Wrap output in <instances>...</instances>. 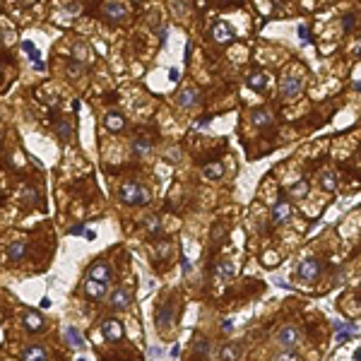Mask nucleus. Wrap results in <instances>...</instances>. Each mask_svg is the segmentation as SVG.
<instances>
[{"label": "nucleus", "mask_w": 361, "mask_h": 361, "mask_svg": "<svg viewBox=\"0 0 361 361\" xmlns=\"http://www.w3.org/2000/svg\"><path fill=\"white\" fill-rule=\"evenodd\" d=\"M63 340H65V344H68V347H73V349H84V347H87V344H84L82 333H80L75 325H65Z\"/></svg>", "instance_id": "9d476101"}, {"label": "nucleus", "mask_w": 361, "mask_h": 361, "mask_svg": "<svg viewBox=\"0 0 361 361\" xmlns=\"http://www.w3.org/2000/svg\"><path fill=\"white\" fill-rule=\"evenodd\" d=\"M24 253H27V246L24 243H10L8 246V258L12 262H19V260L24 258Z\"/></svg>", "instance_id": "5701e85b"}, {"label": "nucleus", "mask_w": 361, "mask_h": 361, "mask_svg": "<svg viewBox=\"0 0 361 361\" xmlns=\"http://www.w3.org/2000/svg\"><path fill=\"white\" fill-rule=\"evenodd\" d=\"M299 342H301V330L297 325H284L277 333V344L284 352H291L294 347H299Z\"/></svg>", "instance_id": "20e7f679"}, {"label": "nucleus", "mask_w": 361, "mask_h": 361, "mask_svg": "<svg viewBox=\"0 0 361 361\" xmlns=\"http://www.w3.org/2000/svg\"><path fill=\"white\" fill-rule=\"evenodd\" d=\"M154 248H157L159 258H167L169 253H171V243H167V241H161V243H157V246H154Z\"/></svg>", "instance_id": "72a5a7b5"}, {"label": "nucleus", "mask_w": 361, "mask_h": 361, "mask_svg": "<svg viewBox=\"0 0 361 361\" xmlns=\"http://www.w3.org/2000/svg\"><path fill=\"white\" fill-rule=\"evenodd\" d=\"M130 149H133V154H135V157H147L149 152H152V142L145 140V138H135Z\"/></svg>", "instance_id": "412c9836"}, {"label": "nucleus", "mask_w": 361, "mask_h": 361, "mask_svg": "<svg viewBox=\"0 0 361 361\" xmlns=\"http://www.w3.org/2000/svg\"><path fill=\"white\" fill-rule=\"evenodd\" d=\"M24 203L27 205H39V193H37V188H34V185H27V188H24Z\"/></svg>", "instance_id": "c756f323"}, {"label": "nucleus", "mask_w": 361, "mask_h": 361, "mask_svg": "<svg viewBox=\"0 0 361 361\" xmlns=\"http://www.w3.org/2000/svg\"><path fill=\"white\" fill-rule=\"evenodd\" d=\"M70 236H87V239H94V232H89V229H84L82 224H75L73 229H70Z\"/></svg>", "instance_id": "7c9ffc66"}, {"label": "nucleus", "mask_w": 361, "mask_h": 361, "mask_svg": "<svg viewBox=\"0 0 361 361\" xmlns=\"http://www.w3.org/2000/svg\"><path fill=\"white\" fill-rule=\"evenodd\" d=\"M176 102L181 109H193L195 104H198V92H195V89H183V92L178 94Z\"/></svg>", "instance_id": "aec40b11"}, {"label": "nucleus", "mask_w": 361, "mask_h": 361, "mask_svg": "<svg viewBox=\"0 0 361 361\" xmlns=\"http://www.w3.org/2000/svg\"><path fill=\"white\" fill-rule=\"evenodd\" d=\"M128 15H130L128 5H123V3H118V0H111V3L104 5V17H106V22H111V24L123 22Z\"/></svg>", "instance_id": "423d86ee"}, {"label": "nucleus", "mask_w": 361, "mask_h": 361, "mask_svg": "<svg viewBox=\"0 0 361 361\" xmlns=\"http://www.w3.org/2000/svg\"><path fill=\"white\" fill-rule=\"evenodd\" d=\"M354 89H359L361 92V82H354Z\"/></svg>", "instance_id": "de8ad7c7"}, {"label": "nucleus", "mask_w": 361, "mask_h": 361, "mask_svg": "<svg viewBox=\"0 0 361 361\" xmlns=\"http://www.w3.org/2000/svg\"><path fill=\"white\" fill-rule=\"evenodd\" d=\"M22 359H37V361H46L48 359V352L44 349V347H37V344H31V347H27V349H22Z\"/></svg>", "instance_id": "a211bd4d"}, {"label": "nucleus", "mask_w": 361, "mask_h": 361, "mask_svg": "<svg viewBox=\"0 0 361 361\" xmlns=\"http://www.w3.org/2000/svg\"><path fill=\"white\" fill-rule=\"evenodd\" d=\"M174 318H176V304L174 299H164L157 308V315H154V323H157V333L164 337V335L171 330L174 325Z\"/></svg>", "instance_id": "f03ea898"}, {"label": "nucleus", "mask_w": 361, "mask_h": 361, "mask_svg": "<svg viewBox=\"0 0 361 361\" xmlns=\"http://www.w3.org/2000/svg\"><path fill=\"white\" fill-rule=\"evenodd\" d=\"M246 84H248L253 92H265V87H268V77H265V73H250L248 80H246Z\"/></svg>", "instance_id": "f3484780"}, {"label": "nucleus", "mask_w": 361, "mask_h": 361, "mask_svg": "<svg viewBox=\"0 0 361 361\" xmlns=\"http://www.w3.org/2000/svg\"><path fill=\"white\" fill-rule=\"evenodd\" d=\"M287 193L291 195V198H297V200L299 198H306V193H308V181H299V183H294Z\"/></svg>", "instance_id": "a878e982"}, {"label": "nucleus", "mask_w": 361, "mask_h": 361, "mask_svg": "<svg viewBox=\"0 0 361 361\" xmlns=\"http://www.w3.org/2000/svg\"><path fill=\"white\" fill-rule=\"evenodd\" d=\"M159 41H161V44L167 41V31H164V29H159Z\"/></svg>", "instance_id": "c03bdc74"}, {"label": "nucleus", "mask_w": 361, "mask_h": 361, "mask_svg": "<svg viewBox=\"0 0 361 361\" xmlns=\"http://www.w3.org/2000/svg\"><path fill=\"white\" fill-rule=\"evenodd\" d=\"M104 125H106V130H111V133H120V130L125 128V118L116 111H109L104 116Z\"/></svg>", "instance_id": "ddd939ff"}, {"label": "nucleus", "mask_w": 361, "mask_h": 361, "mask_svg": "<svg viewBox=\"0 0 361 361\" xmlns=\"http://www.w3.org/2000/svg\"><path fill=\"white\" fill-rule=\"evenodd\" d=\"M109 306H111L113 311H125L130 306V291L128 289H116V291H111Z\"/></svg>", "instance_id": "9b49d317"}, {"label": "nucleus", "mask_w": 361, "mask_h": 361, "mask_svg": "<svg viewBox=\"0 0 361 361\" xmlns=\"http://www.w3.org/2000/svg\"><path fill=\"white\" fill-rule=\"evenodd\" d=\"M203 174L207 181H219V178L224 176V164L222 161H212V164H207V167L203 169Z\"/></svg>", "instance_id": "6ab92c4d"}, {"label": "nucleus", "mask_w": 361, "mask_h": 361, "mask_svg": "<svg viewBox=\"0 0 361 361\" xmlns=\"http://www.w3.org/2000/svg\"><path fill=\"white\" fill-rule=\"evenodd\" d=\"M217 275H219V279L234 277V265H232V262H219V268H217Z\"/></svg>", "instance_id": "c85d7f7f"}, {"label": "nucleus", "mask_w": 361, "mask_h": 361, "mask_svg": "<svg viewBox=\"0 0 361 361\" xmlns=\"http://www.w3.org/2000/svg\"><path fill=\"white\" fill-rule=\"evenodd\" d=\"M118 198H120V203L130 205V207H135V205H149V200H152L149 190L142 183H125L118 190Z\"/></svg>", "instance_id": "f257e3e1"}, {"label": "nucleus", "mask_w": 361, "mask_h": 361, "mask_svg": "<svg viewBox=\"0 0 361 361\" xmlns=\"http://www.w3.org/2000/svg\"><path fill=\"white\" fill-rule=\"evenodd\" d=\"M178 77H181V70H178V68H174V70H171V75H169V80H171V82H178Z\"/></svg>", "instance_id": "79ce46f5"}, {"label": "nucleus", "mask_w": 361, "mask_h": 361, "mask_svg": "<svg viewBox=\"0 0 361 361\" xmlns=\"http://www.w3.org/2000/svg\"><path fill=\"white\" fill-rule=\"evenodd\" d=\"M22 46H24V51H27V56L31 58V63H37V68H39V70H44V63H41V56H39L37 46H31V41H24Z\"/></svg>", "instance_id": "393cba45"}, {"label": "nucleus", "mask_w": 361, "mask_h": 361, "mask_svg": "<svg viewBox=\"0 0 361 361\" xmlns=\"http://www.w3.org/2000/svg\"><path fill=\"white\" fill-rule=\"evenodd\" d=\"M84 294H87L89 299H102L104 294H106V282L87 277V282H84Z\"/></svg>", "instance_id": "f8f14e48"}, {"label": "nucleus", "mask_w": 361, "mask_h": 361, "mask_svg": "<svg viewBox=\"0 0 361 361\" xmlns=\"http://www.w3.org/2000/svg\"><path fill=\"white\" fill-rule=\"evenodd\" d=\"M102 335L106 342H120L123 340V325L116 318H106L102 323Z\"/></svg>", "instance_id": "0eeeda50"}, {"label": "nucleus", "mask_w": 361, "mask_h": 361, "mask_svg": "<svg viewBox=\"0 0 361 361\" xmlns=\"http://www.w3.org/2000/svg\"><path fill=\"white\" fill-rule=\"evenodd\" d=\"M181 268H183V272H185V275H188V272H190V270H193V265H190V260H181Z\"/></svg>", "instance_id": "37998d69"}, {"label": "nucleus", "mask_w": 361, "mask_h": 361, "mask_svg": "<svg viewBox=\"0 0 361 361\" xmlns=\"http://www.w3.org/2000/svg\"><path fill=\"white\" fill-rule=\"evenodd\" d=\"M178 354H181V347H178V344H176V347L171 349V356H178Z\"/></svg>", "instance_id": "a18cd8bd"}, {"label": "nucleus", "mask_w": 361, "mask_h": 361, "mask_svg": "<svg viewBox=\"0 0 361 361\" xmlns=\"http://www.w3.org/2000/svg\"><path fill=\"white\" fill-rule=\"evenodd\" d=\"M354 359H356V361H361V347L356 349V352H354Z\"/></svg>", "instance_id": "49530a36"}, {"label": "nucleus", "mask_w": 361, "mask_h": 361, "mask_svg": "<svg viewBox=\"0 0 361 361\" xmlns=\"http://www.w3.org/2000/svg\"><path fill=\"white\" fill-rule=\"evenodd\" d=\"M210 349H212V347H210V340H205V337H200V335H198V337H195V344H193L195 356H207V354H210Z\"/></svg>", "instance_id": "b1692460"}, {"label": "nucleus", "mask_w": 361, "mask_h": 361, "mask_svg": "<svg viewBox=\"0 0 361 361\" xmlns=\"http://www.w3.org/2000/svg\"><path fill=\"white\" fill-rule=\"evenodd\" d=\"M24 327L31 330V333H41V330H44V318H41V313L27 311V313H24Z\"/></svg>", "instance_id": "4468645a"}, {"label": "nucleus", "mask_w": 361, "mask_h": 361, "mask_svg": "<svg viewBox=\"0 0 361 361\" xmlns=\"http://www.w3.org/2000/svg\"><path fill=\"white\" fill-rule=\"evenodd\" d=\"M323 275V262L318 258H306L299 262L297 268V277L304 279V282H318Z\"/></svg>", "instance_id": "7ed1b4c3"}, {"label": "nucleus", "mask_w": 361, "mask_h": 361, "mask_svg": "<svg viewBox=\"0 0 361 361\" xmlns=\"http://www.w3.org/2000/svg\"><path fill=\"white\" fill-rule=\"evenodd\" d=\"M232 330H234V320H232V318L222 320V333H232Z\"/></svg>", "instance_id": "58836bf2"}, {"label": "nucleus", "mask_w": 361, "mask_h": 361, "mask_svg": "<svg viewBox=\"0 0 361 361\" xmlns=\"http://www.w3.org/2000/svg\"><path fill=\"white\" fill-rule=\"evenodd\" d=\"M73 51H75V58H80V60L84 58V46H82V44H75Z\"/></svg>", "instance_id": "ea45409f"}, {"label": "nucleus", "mask_w": 361, "mask_h": 361, "mask_svg": "<svg viewBox=\"0 0 361 361\" xmlns=\"http://www.w3.org/2000/svg\"><path fill=\"white\" fill-rule=\"evenodd\" d=\"M333 327L340 333V330H349V333H356V325L352 323H344V320H333Z\"/></svg>", "instance_id": "473e14b6"}, {"label": "nucleus", "mask_w": 361, "mask_h": 361, "mask_svg": "<svg viewBox=\"0 0 361 361\" xmlns=\"http://www.w3.org/2000/svg\"><path fill=\"white\" fill-rule=\"evenodd\" d=\"M250 120H253L255 128H265V125L272 123V113H270L268 109H253V111H250Z\"/></svg>", "instance_id": "2eb2a0df"}, {"label": "nucleus", "mask_w": 361, "mask_h": 361, "mask_svg": "<svg viewBox=\"0 0 361 361\" xmlns=\"http://www.w3.org/2000/svg\"><path fill=\"white\" fill-rule=\"evenodd\" d=\"M289 217H291V207H289V203H277L275 207H272V222L275 224L287 222Z\"/></svg>", "instance_id": "dca6fc26"}, {"label": "nucleus", "mask_w": 361, "mask_h": 361, "mask_svg": "<svg viewBox=\"0 0 361 361\" xmlns=\"http://www.w3.org/2000/svg\"><path fill=\"white\" fill-rule=\"evenodd\" d=\"M354 22H356V17H354V15H347V17L342 19V29L344 31H349V29L354 27Z\"/></svg>", "instance_id": "c9c22d12"}, {"label": "nucleus", "mask_w": 361, "mask_h": 361, "mask_svg": "<svg viewBox=\"0 0 361 361\" xmlns=\"http://www.w3.org/2000/svg\"><path fill=\"white\" fill-rule=\"evenodd\" d=\"M210 123H212V116H203V118H200L198 123H195V130L205 128V125H210Z\"/></svg>", "instance_id": "4c0bfd02"}, {"label": "nucleus", "mask_w": 361, "mask_h": 361, "mask_svg": "<svg viewBox=\"0 0 361 361\" xmlns=\"http://www.w3.org/2000/svg\"><path fill=\"white\" fill-rule=\"evenodd\" d=\"M320 185H323L325 190H330V193H333L335 188H337V181H335V174H333V171H325V174H320Z\"/></svg>", "instance_id": "cd10ccee"}, {"label": "nucleus", "mask_w": 361, "mask_h": 361, "mask_svg": "<svg viewBox=\"0 0 361 361\" xmlns=\"http://www.w3.org/2000/svg\"><path fill=\"white\" fill-rule=\"evenodd\" d=\"M304 89V80L299 77V75H289L282 80V87H279V94H282V99H297L299 94Z\"/></svg>", "instance_id": "39448f33"}, {"label": "nucleus", "mask_w": 361, "mask_h": 361, "mask_svg": "<svg viewBox=\"0 0 361 361\" xmlns=\"http://www.w3.org/2000/svg\"><path fill=\"white\" fill-rule=\"evenodd\" d=\"M53 130H56V135L60 140H63V142H70V140H73V125H70V123H68V120H56V125H53Z\"/></svg>", "instance_id": "4be33fe9"}, {"label": "nucleus", "mask_w": 361, "mask_h": 361, "mask_svg": "<svg viewBox=\"0 0 361 361\" xmlns=\"http://www.w3.org/2000/svg\"><path fill=\"white\" fill-rule=\"evenodd\" d=\"M68 70H70V77H80V75H82V65H80V63H70V68H68Z\"/></svg>", "instance_id": "e433bc0d"}, {"label": "nucleus", "mask_w": 361, "mask_h": 361, "mask_svg": "<svg viewBox=\"0 0 361 361\" xmlns=\"http://www.w3.org/2000/svg\"><path fill=\"white\" fill-rule=\"evenodd\" d=\"M145 224H147V232L152 234V236H154V234H159V219H157V217H149Z\"/></svg>", "instance_id": "f704fd0d"}, {"label": "nucleus", "mask_w": 361, "mask_h": 361, "mask_svg": "<svg viewBox=\"0 0 361 361\" xmlns=\"http://www.w3.org/2000/svg\"><path fill=\"white\" fill-rule=\"evenodd\" d=\"M234 37H236V31H234L232 24H226V22H214L212 24V39L217 44H232Z\"/></svg>", "instance_id": "1a4fd4ad"}, {"label": "nucleus", "mask_w": 361, "mask_h": 361, "mask_svg": "<svg viewBox=\"0 0 361 361\" xmlns=\"http://www.w3.org/2000/svg\"><path fill=\"white\" fill-rule=\"evenodd\" d=\"M87 277L92 279H99V282H111L113 279V270L109 262H104V260H96V262H92V268H89V272H87Z\"/></svg>", "instance_id": "6e6552de"}, {"label": "nucleus", "mask_w": 361, "mask_h": 361, "mask_svg": "<svg viewBox=\"0 0 361 361\" xmlns=\"http://www.w3.org/2000/svg\"><path fill=\"white\" fill-rule=\"evenodd\" d=\"M241 356V347H234V344H224L219 349V359H239Z\"/></svg>", "instance_id": "bb28decb"}, {"label": "nucleus", "mask_w": 361, "mask_h": 361, "mask_svg": "<svg viewBox=\"0 0 361 361\" xmlns=\"http://www.w3.org/2000/svg\"><path fill=\"white\" fill-rule=\"evenodd\" d=\"M299 41H301V44H306V46H308V44L313 41V39H311V29L304 27V24L299 27Z\"/></svg>", "instance_id": "2f4dec72"}, {"label": "nucleus", "mask_w": 361, "mask_h": 361, "mask_svg": "<svg viewBox=\"0 0 361 361\" xmlns=\"http://www.w3.org/2000/svg\"><path fill=\"white\" fill-rule=\"evenodd\" d=\"M65 10H68L70 15H77V12H80V5H77V3H68V5H65Z\"/></svg>", "instance_id": "a19ab883"}]
</instances>
